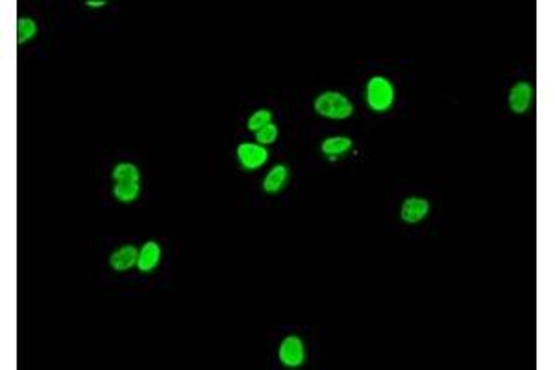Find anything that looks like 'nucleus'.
Listing matches in <instances>:
<instances>
[{
    "label": "nucleus",
    "instance_id": "ddd939ff",
    "mask_svg": "<svg viewBox=\"0 0 555 370\" xmlns=\"http://www.w3.org/2000/svg\"><path fill=\"white\" fill-rule=\"evenodd\" d=\"M272 122V113H270L269 110H257L254 111L250 117H248V121H246V128L250 130V132H259L261 128H265L267 124H270Z\"/></svg>",
    "mask_w": 555,
    "mask_h": 370
},
{
    "label": "nucleus",
    "instance_id": "f03ea898",
    "mask_svg": "<svg viewBox=\"0 0 555 370\" xmlns=\"http://www.w3.org/2000/svg\"><path fill=\"white\" fill-rule=\"evenodd\" d=\"M315 111L318 115L326 117V119L342 121V119L352 117L354 106L342 93L326 91L322 95H318L317 100H315Z\"/></svg>",
    "mask_w": 555,
    "mask_h": 370
},
{
    "label": "nucleus",
    "instance_id": "6e6552de",
    "mask_svg": "<svg viewBox=\"0 0 555 370\" xmlns=\"http://www.w3.org/2000/svg\"><path fill=\"white\" fill-rule=\"evenodd\" d=\"M161 261V246L156 241H148L143 244V248L139 250V259H137V268L141 273H152L156 270Z\"/></svg>",
    "mask_w": 555,
    "mask_h": 370
},
{
    "label": "nucleus",
    "instance_id": "1a4fd4ad",
    "mask_svg": "<svg viewBox=\"0 0 555 370\" xmlns=\"http://www.w3.org/2000/svg\"><path fill=\"white\" fill-rule=\"evenodd\" d=\"M287 178H289V167L283 163L276 165L269 170V174L263 180V191L269 194L280 193L281 189L285 187Z\"/></svg>",
    "mask_w": 555,
    "mask_h": 370
},
{
    "label": "nucleus",
    "instance_id": "7ed1b4c3",
    "mask_svg": "<svg viewBox=\"0 0 555 370\" xmlns=\"http://www.w3.org/2000/svg\"><path fill=\"white\" fill-rule=\"evenodd\" d=\"M278 358L285 367L289 369H298L305 363V346L300 337L296 335H289L281 340L280 348H278Z\"/></svg>",
    "mask_w": 555,
    "mask_h": 370
},
{
    "label": "nucleus",
    "instance_id": "9b49d317",
    "mask_svg": "<svg viewBox=\"0 0 555 370\" xmlns=\"http://www.w3.org/2000/svg\"><path fill=\"white\" fill-rule=\"evenodd\" d=\"M350 148H352V139H350V137H344V135L328 137V139H324L322 145H320V150H322L326 156H330V158L342 156V154H346Z\"/></svg>",
    "mask_w": 555,
    "mask_h": 370
},
{
    "label": "nucleus",
    "instance_id": "4468645a",
    "mask_svg": "<svg viewBox=\"0 0 555 370\" xmlns=\"http://www.w3.org/2000/svg\"><path fill=\"white\" fill-rule=\"evenodd\" d=\"M111 178H113V182H117V180H126V178H135V180H139L141 174L139 169H137L134 163H119L113 167Z\"/></svg>",
    "mask_w": 555,
    "mask_h": 370
},
{
    "label": "nucleus",
    "instance_id": "2eb2a0df",
    "mask_svg": "<svg viewBox=\"0 0 555 370\" xmlns=\"http://www.w3.org/2000/svg\"><path fill=\"white\" fill-rule=\"evenodd\" d=\"M278 134H280V132H278V126L270 122V124H267L265 128H261L259 132H256L257 145L263 146L272 145V143H276V139H278Z\"/></svg>",
    "mask_w": 555,
    "mask_h": 370
},
{
    "label": "nucleus",
    "instance_id": "f257e3e1",
    "mask_svg": "<svg viewBox=\"0 0 555 370\" xmlns=\"http://www.w3.org/2000/svg\"><path fill=\"white\" fill-rule=\"evenodd\" d=\"M366 106L374 111V113H385L392 108L394 98H397V89L392 82H389L383 76H373L366 82L365 89Z\"/></svg>",
    "mask_w": 555,
    "mask_h": 370
},
{
    "label": "nucleus",
    "instance_id": "20e7f679",
    "mask_svg": "<svg viewBox=\"0 0 555 370\" xmlns=\"http://www.w3.org/2000/svg\"><path fill=\"white\" fill-rule=\"evenodd\" d=\"M237 158L241 167L252 172V170L261 169L263 165L267 163L269 152L265 146L257 145V143H241L237 146Z\"/></svg>",
    "mask_w": 555,
    "mask_h": 370
},
{
    "label": "nucleus",
    "instance_id": "0eeeda50",
    "mask_svg": "<svg viewBox=\"0 0 555 370\" xmlns=\"http://www.w3.org/2000/svg\"><path fill=\"white\" fill-rule=\"evenodd\" d=\"M137 259H139V250L135 248L134 244H126V246L117 248L110 255V265L117 273H126L134 265H137Z\"/></svg>",
    "mask_w": 555,
    "mask_h": 370
},
{
    "label": "nucleus",
    "instance_id": "f8f14e48",
    "mask_svg": "<svg viewBox=\"0 0 555 370\" xmlns=\"http://www.w3.org/2000/svg\"><path fill=\"white\" fill-rule=\"evenodd\" d=\"M37 34V25L36 21L30 17H21L17 19V43L19 45H25V43L32 41Z\"/></svg>",
    "mask_w": 555,
    "mask_h": 370
},
{
    "label": "nucleus",
    "instance_id": "423d86ee",
    "mask_svg": "<svg viewBox=\"0 0 555 370\" xmlns=\"http://www.w3.org/2000/svg\"><path fill=\"white\" fill-rule=\"evenodd\" d=\"M429 213V202L422 196H409L405 198L402 204V209H400V217H402L403 222L408 224H416L427 217Z\"/></svg>",
    "mask_w": 555,
    "mask_h": 370
},
{
    "label": "nucleus",
    "instance_id": "dca6fc26",
    "mask_svg": "<svg viewBox=\"0 0 555 370\" xmlns=\"http://www.w3.org/2000/svg\"><path fill=\"white\" fill-rule=\"evenodd\" d=\"M86 6L87 8H104L106 0H87Z\"/></svg>",
    "mask_w": 555,
    "mask_h": 370
},
{
    "label": "nucleus",
    "instance_id": "9d476101",
    "mask_svg": "<svg viewBox=\"0 0 555 370\" xmlns=\"http://www.w3.org/2000/svg\"><path fill=\"white\" fill-rule=\"evenodd\" d=\"M141 193L139 180L135 178H126V180H117L113 185V196L122 204H132L137 200Z\"/></svg>",
    "mask_w": 555,
    "mask_h": 370
},
{
    "label": "nucleus",
    "instance_id": "39448f33",
    "mask_svg": "<svg viewBox=\"0 0 555 370\" xmlns=\"http://www.w3.org/2000/svg\"><path fill=\"white\" fill-rule=\"evenodd\" d=\"M533 97H535L533 85L530 82H519V84L512 85L511 91H509V108L512 113L522 115L531 108Z\"/></svg>",
    "mask_w": 555,
    "mask_h": 370
}]
</instances>
